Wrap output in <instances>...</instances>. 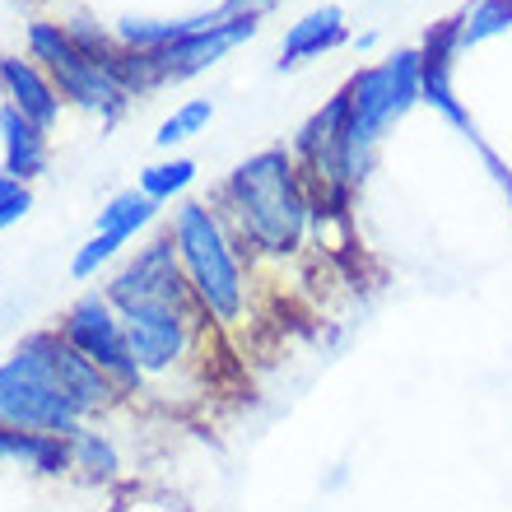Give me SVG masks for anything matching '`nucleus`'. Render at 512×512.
I'll list each match as a JSON object with an SVG mask.
<instances>
[{"label": "nucleus", "mask_w": 512, "mask_h": 512, "mask_svg": "<svg viewBox=\"0 0 512 512\" xmlns=\"http://www.w3.org/2000/svg\"><path fill=\"white\" fill-rule=\"evenodd\" d=\"M0 424L19 433H61V438L84 424V415L66 401V391L56 387L28 340L0 364Z\"/></svg>", "instance_id": "nucleus-4"}, {"label": "nucleus", "mask_w": 512, "mask_h": 512, "mask_svg": "<svg viewBox=\"0 0 512 512\" xmlns=\"http://www.w3.org/2000/svg\"><path fill=\"white\" fill-rule=\"evenodd\" d=\"M28 42H33L38 61H47L56 84H61L75 103H84V108H108V112L122 103L126 89L117 84V75H112L103 61H94L70 33H61V28H52V24H33L28 28Z\"/></svg>", "instance_id": "nucleus-7"}, {"label": "nucleus", "mask_w": 512, "mask_h": 512, "mask_svg": "<svg viewBox=\"0 0 512 512\" xmlns=\"http://www.w3.org/2000/svg\"><path fill=\"white\" fill-rule=\"evenodd\" d=\"M201 308H140L126 312V345H131L135 364L145 378H159V373H173L182 359H187L191 345V326H196Z\"/></svg>", "instance_id": "nucleus-8"}, {"label": "nucleus", "mask_w": 512, "mask_h": 512, "mask_svg": "<svg viewBox=\"0 0 512 512\" xmlns=\"http://www.w3.org/2000/svg\"><path fill=\"white\" fill-rule=\"evenodd\" d=\"M0 131H5V173L14 182H28L33 173H42V159H47V145H42V131L28 122L19 108H0Z\"/></svg>", "instance_id": "nucleus-12"}, {"label": "nucleus", "mask_w": 512, "mask_h": 512, "mask_svg": "<svg viewBox=\"0 0 512 512\" xmlns=\"http://www.w3.org/2000/svg\"><path fill=\"white\" fill-rule=\"evenodd\" d=\"M122 243H131L126 233H94V238H89V243L75 252V261H70V275H75V280H89V275H94L103 261H112V256L122 252Z\"/></svg>", "instance_id": "nucleus-16"}, {"label": "nucleus", "mask_w": 512, "mask_h": 512, "mask_svg": "<svg viewBox=\"0 0 512 512\" xmlns=\"http://www.w3.org/2000/svg\"><path fill=\"white\" fill-rule=\"evenodd\" d=\"M70 471H84L89 480H112L117 475V447L94 429H75L70 433Z\"/></svg>", "instance_id": "nucleus-13"}, {"label": "nucleus", "mask_w": 512, "mask_h": 512, "mask_svg": "<svg viewBox=\"0 0 512 512\" xmlns=\"http://www.w3.org/2000/svg\"><path fill=\"white\" fill-rule=\"evenodd\" d=\"M336 42H345V10H340V5H322V10H312L308 19H298V24L289 28L280 66H298L303 56H317V52H326V47H336Z\"/></svg>", "instance_id": "nucleus-11"}, {"label": "nucleus", "mask_w": 512, "mask_h": 512, "mask_svg": "<svg viewBox=\"0 0 512 512\" xmlns=\"http://www.w3.org/2000/svg\"><path fill=\"white\" fill-rule=\"evenodd\" d=\"M108 303L117 312H140V308H201L196 294L187 284V270H182V256H177L173 238H154L149 247L135 252V261H126L112 284L103 289Z\"/></svg>", "instance_id": "nucleus-6"}, {"label": "nucleus", "mask_w": 512, "mask_h": 512, "mask_svg": "<svg viewBox=\"0 0 512 512\" xmlns=\"http://www.w3.org/2000/svg\"><path fill=\"white\" fill-rule=\"evenodd\" d=\"M508 19H512V0H485V5H480V10L466 19V28H461V42L489 38V33H499Z\"/></svg>", "instance_id": "nucleus-18"}, {"label": "nucleus", "mask_w": 512, "mask_h": 512, "mask_svg": "<svg viewBox=\"0 0 512 512\" xmlns=\"http://www.w3.org/2000/svg\"><path fill=\"white\" fill-rule=\"evenodd\" d=\"M419 98V56L401 52L382 66L359 70L345 89V135H340V168L345 182H359L373 159L378 135Z\"/></svg>", "instance_id": "nucleus-2"}, {"label": "nucleus", "mask_w": 512, "mask_h": 512, "mask_svg": "<svg viewBox=\"0 0 512 512\" xmlns=\"http://www.w3.org/2000/svg\"><path fill=\"white\" fill-rule=\"evenodd\" d=\"M28 345L38 350V359L47 364V373L56 378V387L66 391V401L75 405L80 415H98V410L117 396V387L108 382V373H98V368L89 364L61 331H33Z\"/></svg>", "instance_id": "nucleus-9"}, {"label": "nucleus", "mask_w": 512, "mask_h": 512, "mask_svg": "<svg viewBox=\"0 0 512 512\" xmlns=\"http://www.w3.org/2000/svg\"><path fill=\"white\" fill-rule=\"evenodd\" d=\"M229 201L238 215V229L252 247L270 256H289L303 243L312 201L284 149H266V154L247 159L229 182Z\"/></svg>", "instance_id": "nucleus-1"}, {"label": "nucleus", "mask_w": 512, "mask_h": 512, "mask_svg": "<svg viewBox=\"0 0 512 512\" xmlns=\"http://www.w3.org/2000/svg\"><path fill=\"white\" fill-rule=\"evenodd\" d=\"M149 219H154V201H149L145 191H126L108 210H98V233H126V238H135V229H145Z\"/></svg>", "instance_id": "nucleus-14"}, {"label": "nucleus", "mask_w": 512, "mask_h": 512, "mask_svg": "<svg viewBox=\"0 0 512 512\" xmlns=\"http://www.w3.org/2000/svg\"><path fill=\"white\" fill-rule=\"evenodd\" d=\"M0 80H5V89H10L14 108L24 112V117L38 126V131H47V126L56 122L61 103H56L52 84L42 80V75L28 66V61H0Z\"/></svg>", "instance_id": "nucleus-10"}, {"label": "nucleus", "mask_w": 512, "mask_h": 512, "mask_svg": "<svg viewBox=\"0 0 512 512\" xmlns=\"http://www.w3.org/2000/svg\"><path fill=\"white\" fill-rule=\"evenodd\" d=\"M196 177V163L191 159H173V163H159V168H145L140 173V191H145L149 201H163V196H173L182 191Z\"/></svg>", "instance_id": "nucleus-15"}, {"label": "nucleus", "mask_w": 512, "mask_h": 512, "mask_svg": "<svg viewBox=\"0 0 512 512\" xmlns=\"http://www.w3.org/2000/svg\"><path fill=\"white\" fill-rule=\"evenodd\" d=\"M56 331H61L98 373H108V382L117 391H140L145 373H140L131 345H126V322H122V312L108 303V294L75 298Z\"/></svg>", "instance_id": "nucleus-5"}, {"label": "nucleus", "mask_w": 512, "mask_h": 512, "mask_svg": "<svg viewBox=\"0 0 512 512\" xmlns=\"http://www.w3.org/2000/svg\"><path fill=\"white\" fill-rule=\"evenodd\" d=\"M173 243H177V256H182V270H187L191 294H196L205 317H215L219 326L243 322V308H247L243 266H238V252H233V243L219 229V219L201 201L177 210Z\"/></svg>", "instance_id": "nucleus-3"}, {"label": "nucleus", "mask_w": 512, "mask_h": 512, "mask_svg": "<svg viewBox=\"0 0 512 512\" xmlns=\"http://www.w3.org/2000/svg\"><path fill=\"white\" fill-rule=\"evenodd\" d=\"M210 112H215L210 108V98H196V103H187V108H177L173 117L159 126L154 140H159V145H177V140H187V135H196L205 122H210Z\"/></svg>", "instance_id": "nucleus-17"}]
</instances>
